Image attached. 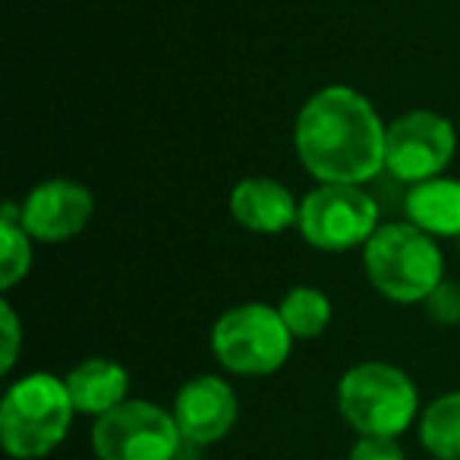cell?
Returning a JSON list of instances; mask_svg holds the SVG:
<instances>
[{
    "label": "cell",
    "instance_id": "obj_13",
    "mask_svg": "<svg viewBox=\"0 0 460 460\" xmlns=\"http://www.w3.org/2000/svg\"><path fill=\"white\" fill-rule=\"evenodd\" d=\"M403 215L435 240L460 237V180L441 173L426 183L410 186L403 199Z\"/></svg>",
    "mask_w": 460,
    "mask_h": 460
},
{
    "label": "cell",
    "instance_id": "obj_2",
    "mask_svg": "<svg viewBox=\"0 0 460 460\" xmlns=\"http://www.w3.org/2000/svg\"><path fill=\"white\" fill-rule=\"evenodd\" d=\"M76 420L64 376L29 372L0 401V445L13 460H41L66 441Z\"/></svg>",
    "mask_w": 460,
    "mask_h": 460
},
{
    "label": "cell",
    "instance_id": "obj_18",
    "mask_svg": "<svg viewBox=\"0 0 460 460\" xmlns=\"http://www.w3.org/2000/svg\"><path fill=\"white\" fill-rule=\"evenodd\" d=\"M426 313L432 315L438 325H457L460 322V288H451V284H441L426 303Z\"/></svg>",
    "mask_w": 460,
    "mask_h": 460
},
{
    "label": "cell",
    "instance_id": "obj_4",
    "mask_svg": "<svg viewBox=\"0 0 460 460\" xmlns=\"http://www.w3.org/2000/svg\"><path fill=\"white\" fill-rule=\"evenodd\" d=\"M338 413L359 438H401L420 420V388L388 359H363L338 382Z\"/></svg>",
    "mask_w": 460,
    "mask_h": 460
},
{
    "label": "cell",
    "instance_id": "obj_7",
    "mask_svg": "<svg viewBox=\"0 0 460 460\" xmlns=\"http://www.w3.org/2000/svg\"><path fill=\"white\" fill-rule=\"evenodd\" d=\"M89 445L95 460H177L186 441L171 410L129 397L92 420Z\"/></svg>",
    "mask_w": 460,
    "mask_h": 460
},
{
    "label": "cell",
    "instance_id": "obj_12",
    "mask_svg": "<svg viewBox=\"0 0 460 460\" xmlns=\"http://www.w3.org/2000/svg\"><path fill=\"white\" fill-rule=\"evenodd\" d=\"M64 382L76 413L92 416V420H98V416L120 407L123 401H129V372L117 359L108 357L83 359V363H76L66 372Z\"/></svg>",
    "mask_w": 460,
    "mask_h": 460
},
{
    "label": "cell",
    "instance_id": "obj_3",
    "mask_svg": "<svg viewBox=\"0 0 460 460\" xmlns=\"http://www.w3.org/2000/svg\"><path fill=\"white\" fill-rule=\"evenodd\" d=\"M363 271L372 290L397 306L426 303L445 284L438 240L410 221H391L363 246Z\"/></svg>",
    "mask_w": 460,
    "mask_h": 460
},
{
    "label": "cell",
    "instance_id": "obj_19",
    "mask_svg": "<svg viewBox=\"0 0 460 460\" xmlns=\"http://www.w3.org/2000/svg\"><path fill=\"white\" fill-rule=\"evenodd\" d=\"M347 460H407L397 438H357Z\"/></svg>",
    "mask_w": 460,
    "mask_h": 460
},
{
    "label": "cell",
    "instance_id": "obj_14",
    "mask_svg": "<svg viewBox=\"0 0 460 460\" xmlns=\"http://www.w3.org/2000/svg\"><path fill=\"white\" fill-rule=\"evenodd\" d=\"M416 438L432 460H460V388L445 391L422 407Z\"/></svg>",
    "mask_w": 460,
    "mask_h": 460
},
{
    "label": "cell",
    "instance_id": "obj_8",
    "mask_svg": "<svg viewBox=\"0 0 460 460\" xmlns=\"http://www.w3.org/2000/svg\"><path fill=\"white\" fill-rule=\"evenodd\" d=\"M457 152V129L438 111H407L388 123L385 171L407 186L441 177Z\"/></svg>",
    "mask_w": 460,
    "mask_h": 460
},
{
    "label": "cell",
    "instance_id": "obj_10",
    "mask_svg": "<svg viewBox=\"0 0 460 460\" xmlns=\"http://www.w3.org/2000/svg\"><path fill=\"white\" fill-rule=\"evenodd\" d=\"M171 413L183 432L186 445L208 447L224 441L240 420V401L224 376H192L173 394Z\"/></svg>",
    "mask_w": 460,
    "mask_h": 460
},
{
    "label": "cell",
    "instance_id": "obj_1",
    "mask_svg": "<svg viewBox=\"0 0 460 460\" xmlns=\"http://www.w3.org/2000/svg\"><path fill=\"white\" fill-rule=\"evenodd\" d=\"M388 123L353 85H325L296 111L294 148L315 183L366 186L385 171Z\"/></svg>",
    "mask_w": 460,
    "mask_h": 460
},
{
    "label": "cell",
    "instance_id": "obj_9",
    "mask_svg": "<svg viewBox=\"0 0 460 460\" xmlns=\"http://www.w3.org/2000/svg\"><path fill=\"white\" fill-rule=\"evenodd\" d=\"M95 196L85 183L70 177L41 180L20 202V224L35 243H66L89 227Z\"/></svg>",
    "mask_w": 460,
    "mask_h": 460
},
{
    "label": "cell",
    "instance_id": "obj_16",
    "mask_svg": "<svg viewBox=\"0 0 460 460\" xmlns=\"http://www.w3.org/2000/svg\"><path fill=\"white\" fill-rule=\"evenodd\" d=\"M0 240H4V250H0V290L10 294L32 271L35 240L29 237L26 227L16 217H0Z\"/></svg>",
    "mask_w": 460,
    "mask_h": 460
},
{
    "label": "cell",
    "instance_id": "obj_5",
    "mask_svg": "<svg viewBox=\"0 0 460 460\" xmlns=\"http://www.w3.org/2000/svg\"><path fill=\"white\" fill-rule=\"evenodd\" d=\"M211 357L224 372L240 378H265L284 369L294 350V334L271 303H237L211 325Z\"/></svg>",
    "mask_w": 460,
    "mask_h": 460
},
{
    "label": "cell",
    "instance_id": "obj_17",
    "mask_svg": "<svg viewBox=\"0 0 460 460\" xmlns=\"http://www.w3.org/2000/svg\"><path fill=\"white\" fill-rule=\"evenodd\" d=\"M0 332H4V350H0V372L10 376L20 359L22 350V325H20V315H16L13 303L10 300H0Z\"/></svg>",
    "mask_w": 460,
    "mask_h": 460
},
{
    "label": "cell",
    "instance_id": "obj_11",
    "mask_svg": "<svg viewBox=\"0 0 460 460\" xmlns=\"http://www.w3.org/2000/svg\"><path fill=\"white\" fill-rule=\"evenodd\" d=\"M227 208L243 230L259 237H278L296 227L300 199L271 177H243L230 190Z\"/></svg>",
    "mask_w": 460,
    "mask_h": 460
},
{
    "label": "cell",
    "instance_id": "obj_15",
    "mask_svg": "<svg viewBox=\"0 0 460 460\" xmlns=\"http://www.w3.org/2000/svg\"><path fill=\"white\" fill-rule=\"evenodd\" d=\"M278 313H281L284 325L290 328L294 341H315L328 332L334 309L325 290L313 288V284H300V288H290L281 296Z\"/></svg>",
    "mask_w": 460,
    "mask_h": 460
},
{
    "label": "cell",
    "instance_id": "obj_6",
    "mask_svg": "<svg viewBox=\"0 0 460 460\" xmlns=\"http://www.w3.org/2000/svg\"><path fill=\"white\" fill-rule=\"evenodd\" d=\"M378 227V202L366 186L319 183L300 199L296 230L319 252L363 250Z\"/></svg>",
    "mask_w": 460,
    "mask_h": 460
}]
</instances>
